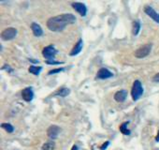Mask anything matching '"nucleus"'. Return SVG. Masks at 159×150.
<instances>
[{
	"mask_svg": "<svg viewBox=\"0 0 159 150\" xmlns=\"http://www.w3.org/2000/svg\"><path fill=\"white\" fill-rule=\"evenodd\" d=\"M139 30H140V23L139 21H134L133 22V27H132V32H133V35L134 36H137L139 33Z\"/></svg>",
	"mask_w": 159,
	"mask_h": 150,
	"instance_id": "dca6fc26",
	"label": "nucleus"
},
{
	"mask_svg": "<svg viewBox=\"0 0 159 150\" xmlns=\"http://www.w3.org/2000/svg\"><path fill=\"white\" fill-rule=\"evenodd\" d=\"M54 147H55V143L53 141H49V142H46L40 150H54Z\"/></svg>",
	"mask_w": 159,
	"mask_h": 150,
	"instance_id": "2eb2a0df",
	"label": "nucleus"
},
{
	"mask_svg": "<svg viewBox=\"0 0 159 150\" xmlns=\"http://www.w3.org/2000/svg\"><path fill=\"white\" fill-rule=\"evenodd\" d=\"M28 70L32 74H34V75H36V76H38V75L40 73V71L42 70V68L39 67V66H31Z\"/></svg>",
	"mask_w": 159,
	"mask_h": 150,
	"instance_id": "f3484780",
	"label": "nucleus"
},
{
	"mask_svg": "<svg viewBox=\"0 0 159 150\" xmlns=\"http://www.w3.org/2000/svg\"><path fill=\"white\" fill-rule=\"evenodd\" d=\"M72 150H78V147H77V145H74V146H73V148H72Z\"/></svg>",
	"mask_w": 159,
	"mask_h": 150,
	"instance_id": "393cba45",
	"label": "nucleus"
},
{
	"mask_svg": "<svg viewBox=\"0 0 159 150\" xmlns=\"http://www.w3.org/2000/svg\"><path fill=\"white\" fill-rule=\"evenodd\" d=\"M1 128L4 129L5 130H7L9 133H12L13 130H14V128L11 124H9V123H3V124H1Z\"/></svg>",
	"mask_w": 159,
	"mask_h": 150,
	"instance_id": "6ab92c4d",
	"label": "nucleus"
},
{
	"mask_svg": "<svg viewBox=\"0 0 159 150\" xmlns=\"http://www.w3.org/2000/svg\"><path fill=\"white\" fill-rule=\"evenodd\" d=\"M155 141H156V142H159V131H158V133H157V136L155 137Z\"/></svg>",
	"mask_w": 159,
	"mask_h": 150,
	"instance_id": "b1692460",
	"label": "nucleus"
},
{
	"mask_svg": "<svg viewBox=\"0 0 159 150\" xmlns=\"http://www.w3.org/2000/svg\"><path fill=\"white\" fill-rule=\"evenodd\" d=\"M60 131H61V129H60L58 126L52 125V126H51V127L48 129V130H47V134H48V136H49V138H50V139L54 140V139H56V138L58 137V135H59Z\"/></svg>",
	"mask_w": 159,
	"mask_h": 150,
	"instance_id": "6e6552de",
	"label": "nucleus"
},
{
	"mask_svg": "<svg viewBox=\"0 0 159 150\" xmlns=\"http://www.w3.org/2000/svg\"><path fill=\"white\" fill-rule=\"evenodd\" d=\"M31 29H32V31H33V34H34L36 37H40V36L43 35V30H42L41 26H40L39 25L36 24V23H33V24L31 25Z\"/></svg>",
	"mask_w": 159,
	"mask_h": 150,
	"instance_id": "ddd939ff",
	"label": "nucleus"
},
{
	"mask_svg": "<svg viewBox=\"0 0 159 150\" xmlns=\"http://www.w3.org/2000/svg\"><path fill=\"white\" fill-rule=\"evenodd\" d=\"M127 125H128V122H124L121 126H120V130L123 134L125 135H129L130 134V130L127 129Z\"/></svg>",
	"mask_w": 159,
	"mask_h": 150,
	"instance_id": "a211bd4d",
	"label": "nucleus"
},
{
	"mask_svg": "<svg viewBox=\"0 0 159 150\" xmlns=\"http://www.w3.org/2000/svg\"><path fill=\"white\" fill-rule=\"evenodd\" d=\"M72 7L73 9L81 15V16H85L87 13V9L85 7L84 4L83 3H80V2H73L72 3Z\"/></svg>",
	"mask_w": 159,
	"mask_h": 150,
	"instance_id": "423d86ee",
	"label": "nucleus"
},
{
	"mask_svg": "<svg viewBox=\"0 0 159 150\" xmlns=\"http://www.w3.org/2000/svg\"><path fill=\"white\" fill-rule=\"evenodd\" d=\"M45 62H46L47 64H51V65H61V64H63V62H58V61H54L53 59L46 60Z\"/></svg>",
	"mask_w": 159,
	"mask_h": 150,
	"instance_id": "412c9836",
	"label": "nucleus"
},
{
	"mask_svg": "<svg viewBox=\"0 0 159 150\" xmlns=\"http://www.w3.org/2000/svg\"><path fill=\"white\" fill-rule=\"evenodd\" d=\"M143 94V87L140 83V81L136 80L133 84L132 90H131V96L133 101H138Z\"/></svg>",
	"mask_w": 159,
	"mask_h": 150,
	"instance_id": "f03ea898",
	"label": "nucleus"
},
{
	"mask_svg": "<svg viewBox=\"0 0 159 150\" xmlns=\"http://www.w3.org/2000/svg\"><path fill=\"white\" fill-rule=\"evenodd\" d=\"M144 12H145L149 17H151L154 22H156L157 24H159V13H157L152 7L146 6V7L144 8Z\"/></svg>",
	"mask_w": 159,
	"mask_h": 150,
	"instance_id": "1a4fd4ad",
	"label": "nucleus"
},
{
	"mask_svg": "<svg viewBox=\"0 0 159 150\" xmlns=\"http://www.w3.org/2000/svg\"><path fill=\"white\" fill-rule=\"evenodd\" d=\"M22 97H23V99L25 101H27V102L31 101L33 100V98H34V92L32 90V87H26V88H25L22 91Z\"/></svg>",
	"mask_w": 159,
	"mask_h": 150,
	"instance_id": "9d476101",
	"label": "nucleus"
},
{
	"mask_svg": "<svg viewBox=\"0 0 159 150\" xmlns=\"http://www.w3.org/2000/svg\"><path fill=\"white\" fill-rule=\"evenodd\" d=\"M69 93H70V90H69L68 88H66V87H62V88H59V89L55 92L54 96L66 97Z\"/></svg>",
	"mask_w": 159,
	"mask_h": 150,
	"instance_id": "4468645a",
	"label": "nucleus"
},
{
	"mask_svg": "<svg viewBox=\"0 0 159 150\" xmlns=\"http://www.w3.org/2000/svg\"><path fill=\"white\" fill-rule=\"evenodd\" d=\"M126 97H127V92L125 90H120L115 93L114 100L118 102H124L126 100Z\"/></svg>",
	"mask_w": 159,
	"mask_h": 150,
	"instance_id": "f8f14e48",
	"label": "nucleus"
},
{
	"mask_svg": "<svg viewBox=\"0 0 159 150\" xmlns=\"http://www.w3.org/2000/svg\"><path fill=\"white\" fill-rule=\"evenodd\" d=\"M110 144V142H106V143H104L101 146H100V149L101 150H105L107 147H108V145Z\"/></svg>",
	"mask_w": 159,
	"mask_h": 150,
	"instance_id": "4be33fe9",
	"label": "nucleus"
},
{
	"mask_svg": "<svg viewBox=\"0 0 159 150\" xmlns=\"http://www.w3.org/2000/svg\"><path fill=\"white\" fill-rule=\"evenodd\" d=\"M153 81L156 82V83H159V73L155 74V76L153 77Z\"/></svg>",
	"mask_w": 159,
	"mask_h": 150,
	"instance_id": "5701e85b",
	"label": "nucleus"
},
{
	"mask_svg": "<svg viewBox=\"0 0 159 150\" xmlns=\"http://www.w3.org/2000/svg\"><path fill=\"white\" fill-rule=\"evenodd\" d=\"M76 22V17L71 13H64L58 16L51 17L47 21V26L51 31H62L67 25H72Z\"/></svg>",
	"mask_w": 159,
	"mask_h": 150,
	"instance_id": "f257e3e1",
	"label": "nucleus"
},
{
	"mask_svg": "<svg viewBox=\"0 0 159 150\" xmlns=\"http://www.w3.org/2000/svg\"><path fill=\"white\" fill-rule=\"evenodd\" d=\"M65 68H54V69H52L49 71V75H52V74H55V73H58V72H61L63 71Z\"/></svg>",
	"mask_w": 159,
	"mask_h": 150,
	"instance_id": "aec40b11",
	"label": "nucleus"
},
{
	"mask_svg": "<svg viewBox=\"0 0 159 150\" xmlns=\"http://www.w3.org/2000/svg\"><path fill=\"white\" fill-rule=\"evenodd\" d=\"M83 47H84V40L81 39V40H79V41L75 44L74 48L71 50V52H70V55L74 56V55H77L78 54H80V52L82 51Z\"/></svg>",
	"mask_w": 159,
	"mask_h": 150,
	"instance_id": "9b49d317",
	"label": "nucleus"
},
{
	"mask_svg": "<svg viewBox=\"0 0 159 150\" xmlns=\"http://www.w3.org/2000/svg\"><path fill=\"white\" fill-rule=\"evenodd\" d=\"M113 77V73L111 72L108 68H100L98 71V74H97V78L98 79H109V78H111Z\"/></svg>",
	"mask_w": 159,
	"mask_h": 150,
	"instance_id": "0eeeda50",
	"label": "nucleus"
},
{
	"mask_svg": "<svg viewBox=\"0 0 159 150\" xmlns=\"http://www.w3.org/2000/svg\"><path fill=\"white\" fill-rule=\"evenodd\" d=\"M56 54H57V50L52 45H49V46L45 47L42 51V54L46 58V60H50V59L54 58Z\"/></svg>",
	"mask_w": 159,
	"mask_h": 150,
	"instance_id": "39448f33",
	"label": "nucleus"
},
{
	"mask_svg": "<svg viewBox=\"0 0 159 150\" xmlns=\"http://www.w3.org/2000/svg\"><path fill=\"white\" fill-rule=\"evenodd\" d=\"M17 35V30L14 27H9L6 28L2 33H1V39L3 40H13Z\"/></svg>",
	"mask_w": 159,
	"mask_h": 150,
	"instance_id": "20e7f679",
	"label": "nucleus"
},
{
	"mask_svg": "<svg viewBox=\"0 0 159 150\" xmlns=\"http://www.w3.org/2000/svg\"><path fill=\"white\" fill-rule=\"evenodd\" d=\"M152 48V43H147L143 46H141L140 48H139L138 50H136L135 52V56L137 58H144L147 55H149V54L151 53Z\"/></svg>",
	"mask_w": 159,
	"mask_h": 150,
	"instance_id": "7ed1b4c3",
	"label": "nucleus"
}]
</instances>
